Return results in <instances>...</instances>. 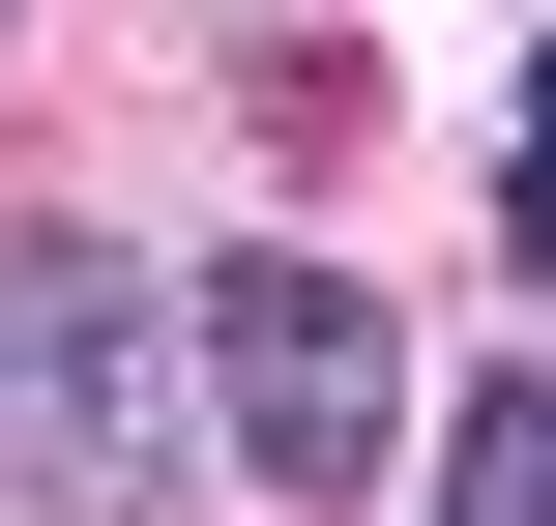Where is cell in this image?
Returning a JSON list of instances; mask_svg holds the SVG:
<instances>
[{
    "mask_svg": "<svg viewBox=\"0 0 556 526\" xmlns=\"http://www.w3.org/2000/svg\"><path fill=\"white\" fill-rule=\"evenodd\" d=\"M0 29H29V0H0Z\"/></svg>",
    "mask_w": 556,
    "mask_h": 526,
    "instance_id": "5",
    "label": "cell"
},
{
    "mask_svg": "<svg viewBox=\"0 0 556 526\" xmlns=\"http://www.w3.org/2000/svg\"><path fill=\"white\" fill-rule=\"evenodd\" d=\"M205 439H235V498L352 526L410 469V322H381V264H323V234H235L205 264Z\"/></svg>",
    "mask_w": 556,
    "mask_h": 526,
    "instance_id": "2",
    "label": "cell"
},
{
    "mask_svg": "<svg viewBox=\"0 0 556 526\" xmlns=\"http://www.w3.org/2000/svg\"><path fill=\"white\" fill-rule=\"evenodd\" d=\"M498 234H528V264H556V59H528V176H498Z\"/></svg>",
    "mask_w": 556,
    "mask_h": 526,
    "instance_id": "4",
    "label": "cell"
},
{
    "mask_svg": "<svg viewBox=\"0 0 556 526\" xmlns=\"http://www.w3.org/2000/svg\"><path fill=\"white\" fill-rule=\"evenodd\" d=\"M235 469L205 439V293L117 234H0V498L29 526H176Z\"/></svg>",
    "mask_w": 556,
    "mask_h": 526,
    "instance_id": "1",
    "label": "cell"
},
{
    "mask_svg": "<svg viewBox=\"0 0 556 526\" xmlns=\"http://www.w3.org/2000/svg\"><path fill=\"white\" fill-rule=\"evenodd\" d=\"M440 526H556V381H469V439H440Z\"/></svg>",
    "mask_w": 556,
    "mask_h": 526,
    "instance_id": "3",
    "label": "cell"
}]
</instances>
